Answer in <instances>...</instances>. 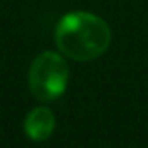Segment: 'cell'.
<instances>
[{"label": "cell", "mask_w": 148, "mask_h": 148, "mask_svg": "<svg viewBox=\"0 0 148 148\" xmlns=\"http://www.w3.org/2000/svg\"><path fill=\"white\" fill-rule=\"evenodd\" d=\"M53 38L64 57L77 62H88L107 52L112 31L100 16L86 10H73L60 17Z\"/></svg>", "instance_id": "cell-1"}, {"label": "cell", "mask_w": 148, "mask_h": 148, "mask_svg": "<svg viewBox=\"0 0 148 148\" xmlns=\"http://www.w3.org/2000/svg\"><path fill=\"white\" fill-rule=\"evenodd\" d=\"M67 81L69 67L62 53L47 50L40 53L29 66V91L40 102H53L60 98L67 88Z\"/></svg>", "instance_id": "cell-2"}, {"label": "cell", "mask_w": 148, "mask_h": 148, "mask_svg": "<svg viewBox=\"0 0 148 148\" xmlns=\"http://www.w3.org/2000/svg\"><path fill=\"white\" fill-rule=\"evenodd\" d=\"M55 129V115L48 107H35L24 119V133L33 141H45Z\"/></svg>", "instance_id": "cell-3"}]
</instances>
